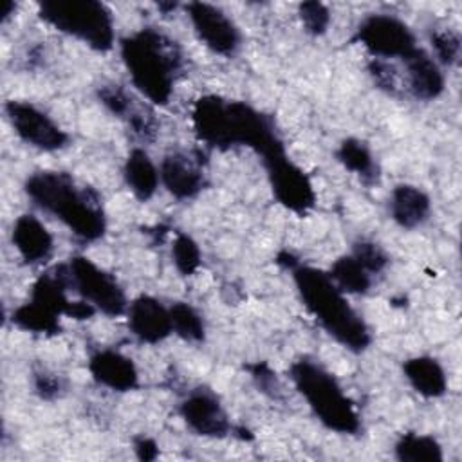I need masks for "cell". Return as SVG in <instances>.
Segmentation results:
<instances>
[{
  "label": "cell",
  "instance_id": "cell-6",
  "mask_svg": "<svg viewBox=\"0 0 462 462\" xmlns=\"http://www.w3.org/2000/svg\"><path fill=\"white\" fill-rule=\"evenodd\" d=\"M40 18L96 51L114 45V18L110 9L97 0H45L38 4Z\"/></svg>",
  "mask_w": 462,
  "mask_h": 462
},
{
  "label": "cell",
  "instance_id": "cell-4",
  "mask_svg": "<svg viewBox=\"0 0 462 462\" xmlns=\"http://www.w3.org/2000/svg\"><path fill=\"white\" fill-rule=\"evenodd\" d=\"M121 58L134 87L152 103L166 105L180 67L175 42L146 27L121 40Z\"/></svg>",
  "mask_w": 462,
  "mask_h": 462
},
{
  "label": "cell",
  "instance_id": "cell-29",
  "mask_svg": "<svg viewBox=\"0 0 462 462\" xmlns=\"http://www.w3.org/2000/svg\"><path fill=\"white\" fill-rule=\"evenodd\" d=\"M300 18L303 22V27L310 34H323L330 23V13L328 7L321 2H303L300 4Z\"/></svg>",
  "mask_w": 462,
  "mask_h": 462
},
{
  "label": "cell",
  "instance_id": "cell-17",
  "mask_svg": "<svg viewBox=\"0 0 462 462\" xmlns=\"http://www.w3.org/2000/svg\"><path fill=\"white\" fill-rule=\"evenodd\" d=\"M13 245L27 263H40L52 253V235L38 217L25 213L16 218L11 233Z\"/></svg>",
  "mask_w": 462,
  "mask_h": 462
},
{
  "label": "cell",
  "instance_id": "cell-25",
  "mask_svg": "<svg viewBox=\"0 0 462 462\" xmlns=\"http://www.w3.org/2000/svg\"><path fill=\"white\" fill-rule=\"evenodd\" d=\"M171 330L186 341H202L204 339V319L191 305L177 301L170 307Z\"/></svg>",
  "mask_w": 462,
  "mask_h": 462
},
{
  "label": "cell",
  "instance_id": "cell-20",
  "mask_svg": "<svg viewBox=\"0 0 462 462\" xmlns=\"http://www.w3.org/2000/svg\"><path fill=\"white\" fill-rule=\"evenodd\" d=\"M123 175L128 188L139 200L152 199L161 182L159 168L153 164L148 152L143 148H134L128 153L125 161Z\"/></svg>",
  "mask_w": 462,
  "mask_h": 462
},
{
  "label": "cell",
  "instance_id": "cell-14",
  "mask_svg": "<svg viewBox=\"0 0 462 462\" xmlns=\"http://www.w3.org/2000/svg\"><path fill=\"white\" fill-rule=\"evenodd\" d=\"M159 177L168 193L179 200L191 199L204 188V173L199 162L182 152L168 153L162 159Z\"/></svg>",
  "mask_w": 462,
  "mask_h": 462
},
{
  "label": "cell",
  "instance_id": "cell-3",
  "mask_svg": "<svg viewBox=\"0 0 462 462\" xmlns=\"http://www.w3.org/2000/svg\"><path fill=\"white\" fill-rule=\"evenodd\" d=\"M23 188L38 208L60 218L76 236L83 240L103 236L106 222L97 195L79 188L69 173L36 171L27 177Z\"/></svg>",
  "mask_w": 462,
  "mask_h": 462
},
{
  "label": "cell",
  "instance_id": "cell-11",
  "mask_svg": "<svg viewBox=\"0 0 462 462\" xmlns=\"http://www.w3.org/2000/svg\"><path fill=\"white\" fill-rule=\"evenodd\" d=\"M188 18L199 40L217 54L231 56L240 47V31L235 22L217 5L206 2H189Z\"/></svg>",
  "mask_w": 462,
  "mask_h": 462
},
{
  "label": "cell",
  "instance_id": "cell-7",
  "mask_svg": "<svg viewBox=\"0 0 462 462\" xmlns=\"http://www.w3.org/2000/svg\"><path fill=\"white\" fill-rule=\"evenodd\" d=\"M70 287L96 310L106 316H121L128 309L126 296L112 274L103 271L87 256H72L67 263Z\"/></svg>",
  "mask_w": 462,
  "mask_h": 462
},
{
  "label": "cell",
  "instance_id": "cell-26",
  "mask_svg": "<svg viewBox=\"0 0 462 462\" xmlns=\"http://www.w3.org/2000/svg\"><path fill=\"white\" fill-rule=\"evenodd\" d=\"M171 258L177 271L184 276H191L202 262V254L197 242L186 233H179L175 236L171 245Z\"/></svg>",
  "mask_w": 462,
  "mask_h": 462
},
{
  "label": "cell",
  "instance_id": "cell-9",
  "mask_svg": "<svg viewBox=\"0 0 462 462\" xmlns=\"http://www.w3.org/2000/svg\"><path fill=\"white\" fill-rule=\"evenodd\" d=\"M357 40L374 58H404L415 45L410 27L392 14H370L357 27Z\"/></svg>",
  "mask_w": 462,
  "mask_h": 462
},
{
  "label": "cell",
  "instance_id": "cell-19",
  "mask_svg": "<svg viewBox=\"0 0 462 462\" xmlns=\"http://www.w3.org/2000/svg\"><path fill=\"white\" fill-rule=\"evenodd\" d=\"M404 377L411 388L424 397H440L448 390V379L442 365L430 356H417L402 365Z\"/></svg>",
  "mask_w": 462,
  "mask_h": 462
},
{
  "label": "cell",
  "instance_id": "cell-22",
  "mask_svg": "<svg viewBox=\"0 0 462 462\" xmlns=\"http://www.w3.org/2000/svg\"><path fill=\"white\" fill-rule=\"evenodd\" d=\"M395 457L401 462H442L444 453L440 444L420 433H406L395 444Z\"/></svg>",
  "mask_w": 462,
  "mask_h": 462
},
{
  "label": "cell",
  "instance_id": "cell-23",
  "mask_svg": "<svg viewBox=\"0 0 462 462\" xmlns=\"http://www.w3.org/2000/svg\"><path fill=\"white\" fill-rule=\"evenodd\" d=\"M13 323L27 332L34 334H58L60 332V316L40 307L34 301H27L13 310Z\"/></svg>",
  "mask_w": 462,
  "mask_h": 462
},
{
  "label": "cell",
  "instance_id": "cell-34",
  "mask_svg": "<svg viewBox=\"0 0 462 462\" xmlns=\"http://www.w3.org/2000/svg\"><path fill=\"white\" fill-rule=\"evenodd\" d=\"M14 11V4L13 2H5L4 9H2V20H7V16Z\"/></svg>",
  "mask_w": 462,
  "mask_h": 462
},
{
  "label": "cell",
  "instance_id": "cell-10",
  "mask_svg": "<svg viewBox=\"0 0 462 462\" xmlns=\"http://www.w3.org/2000/svg\"><path fill=\"white\" fill-rule=\"evenodd\" d=\"M4 110L14 134L32 148L56 152L67 146V132L61 130L58 123H54V119L38 106L27 101H7Z\"/></svg>",
  "mask_w": 462,
  "mask_h": 462
},
{
  "label": "cell",
  "instance_id": "cell-13",
  "mask_svg": "<svg viewBox=\"0 0 462 462\" xmlns=\"http://www.w3.org/2000/svg\"><path fill=\"white\" fill-rule=\"evenodd\" d=\"M126 316L130 330L143 343H159L173 332L170 307L166 309L153 296H137L132 303H128Z\"/></svg>",
  "mask_w": 462,
  "mask_h": 462
},
{
  "label": "cell",
  "instance_id": "cell-18",
  "mask_svg": "<svg viewBox=\"0 0 462 462\" xmlns=\"http://www.w3.org/2000/svg\"><path fill=\"white\" fill-rule=\"evenodd\" d=\"M392 218L406 229H413L424 224L431 213L430 197L417 186L399 184L390 197Z\"/></svg>",
  "mask_w": 462,
  "mask_h": 462
},
{
  "label": "cell",
  "instance_id": "cell-15",
  "mask_svg": "<svg viewBox=\"0 0 462 462\" xmlns=\"http://www.w3.org/2000/svg\"><path fill=\"white\" fill-rule=\"evenodd\" d=\"M406 69L408 90L413 97L420 101L437 99L444 90V74L439 61L433 60L424 49L417 47L408 56L402 58Z\"/></svg>",
  "mask_w": 462,
  "mask_h": 462
},
{
  "label": "cell",
  "instance_id": "cell-21",
  "mask_svg": "<svg viewBox=\"0 0 462 462\" xmlns=\"http://www.w3.org/2000/svg\"><path fill=\"white\" fill-rule=\"evenodd\" d=\"M328 276L346 294H365L372 285V274L352 254L339 256L332 263Z\"/></svg>",
  "mask_w": 462,
  "mask_h": 462
},
{
  "label": "cell",
  "instance_id": "cell-31",
  "mask_svg": "<svg viewBox=\"0 0 462 462\" xmlns=\"http://www.w3.org/2000/svg\"><path fill=\"white\" fill-rule=\"evenodd\" d=\"M368 70L372 74V78L375 79V83L388 90L390 94H395L397 88H399V78H397V72L395 69L386 61V60H381V58H372V61L368 63Z\"/></svg>",
  "mask_w": 462,
  "mask_h": 462
},
{
  "label": "cell",
  "instance_id": "cell-12",
  "mask_svg": "<svg viewBox=\"0 0 462 462\" xmlns=\"http://www.w3.org/2000/svg\"><path fill=\"white\" fill-rule=\"evenodd\" d=\"M180 415L188 428L202 437H226L231 430L227 413L209 390H193L180 404Z\"/></svg>",
  "mask_w": 462,
  "mask_h": 462
},
{
  "label": "cell",
  "instance_id": "cell-32",
  "mask_svg": "<svg viewBox=\"0 0 462 462\" xmlns=\"http://www.w3.org/2000/svg\"><path fill=\"white\" fill-rule=\"evenodd\" d=\"M34 388L40 393V397L52 399L60 392V381L51 374H40V375H36Z\"/></svg>",
  "mask_w": 462,
  "mask_h": 462
},
{
  "label": "cell",
  "instance_id": "cell-2",
  "mask_svg": "<svg viewBox=\"0 0 462 462\" xmlns=\"http://www.w3.org/2000/svg\"><path fill=\"white\" fill-rule=\"evenodd\" d=\"M287 269L292 273L303 305L318 323L348 350L363 352L372 341L370 330L328 273L298 263L296 260H292Z\"/></svg>",
  "mask_w": 462,
  "mask_h": 462
},
{
  "label": "cell",
  "instance_id": "cell-30",
  "mask_svg": "<svg viewBox=\"0 0 462 462\" xmlns=\"http://www.w3.org/2000/svg\"><path fill=\"white\" fill-rule=\"evenodd\" d=\"M99 99L112 114L119 117H126L134 108L132 97L117 85H103L99 88Z\"/></svg>",
  "mask_w": 462,
  "mask_h": 462
},
{
  "label": "cell",
  "instance_id": "cell-5",
  "mask_svg": "<svg viewBox=\"0 0 462 462\" xmlns=\"http://www.w3.org/2000/svg\"><path fill=\"white\" fill-rule=\"evenodd\" d=\"M291 379L323 426L348 435L359 431V413L328 370L310 359H300L291 366Z\"/></svg>",
  "mask_w": 462,
  "mask_h": 462
},
{
  "label": "cell",
  "instance_id": "cell-8",
  "mask_svg": "<svg viewBox=\"0 0 462 462\" xmlns=\"http://www.w3.org/2000/svg\"><path fill=\"white\" fill-rule=\"evenodd\" d=\"M263 164L271 189L282 206L294 213H305L314 206L316 193L310 179L287 157L285 150L271 153Z\"/></svg>",
  "mask_w": 462,
  "mask_h": 462
},
{
  "label": "cell",
  "instance_id": "cell-16",
  "mask_svg": "<svg viewBox=\"0 0 462 462\" xmlns=\"http://www.w3.org/2000/svg\"><path fill=\"white\" fill-rule=\"evenodd\" d=\"M88 370L96 383L116 392H128L139 384L134 361L117 350H97L88 361Z\"/></svg>",
  "mask_w": 462,
  "mask_h": 462
},
{
  "label": "cell",
  "instance_id": "cell-27",
  "mask_svg": "<svg viewBox=\"0 0 462 462\" xmlns=\"http://www.w3.org/2000/svg\"><path fill=\"white\" fill-rule=\"evenodd\" d=\"M431 45L435 51V56L444 65H455L460 58V38L457 32L449 29L435 31L431 34Z\"/></svg>",
  "mask_w": 462,
  "mask_h": 462
},
{
  "label": "cell",
  "instance_id": "cell-24",
  "mask_svg": "<svg viewBox=\"0 0 462 462\" xmlns=\"http://www.w3.org/2000/svg\"><path fill=\"white\" fill-rule=\"evenodd\" d=\"M337 161L350 171L357 173L359 177H363V180H372L375 179V162H374V155L370 152V148L359 141V139H345L337 152Z\"/></svg>",
  "mask_w": 462,
  "mask_h": 462
},
{
  "label": "cell",
  "instance_id": "cell-28",
  "mask_svg": "<svg viewBox=\"0 0 462 462\" xmlns=\"http://www.w3.org/2000/svg\"><path fill=\"white\" fill-rule=\"evenodd\" d=\"M352 256H354L370 274L381 273V271L388 265V256H386V253H384L375 242H370V240H359V242H356V244H354Z\"/></svg>",
  "mask_w": 462,
  "mask_h": 462
},
{
  "label": "cell",
  "instance_id": "cell-33",
  "mask_svg": "<svg viewBox=\"0 0 462 462\" xmlns=\"http://www.w3.org/2000/svg\"><path fill=\"white\" fill-rule=\"evenodd\" d=\"M135 451H137V457L141 460H153L159 453L157 444L152 439H146V437H141L139 440H135Z\"/></svg>",
  "mask_w": 462,
  "mask_h": 462
},
{
  "label": "cell",
  "instance_id": "cell-1",
  "mask_svg": "<svg viewBox=\"0 0 462 462\" xmlns=\"http://www.w3.org/2000/svg\"><path fill=\"white\" fill-rule=\"evenodd\" d=\"M191 119L199 139L209 146H249L263 159L285 150L273 119L242 101L204 96L195 101Z\"/></svg>",
  "mask_w": 462,
  "mask_h": 462
}]
</instances>
